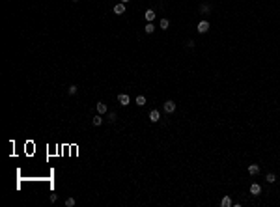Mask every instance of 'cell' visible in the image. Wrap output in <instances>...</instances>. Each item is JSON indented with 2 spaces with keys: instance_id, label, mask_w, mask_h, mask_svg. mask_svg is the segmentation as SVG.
I'll return each mask as SVG.
<instances>
[{
  "instance_id": "obj_1",
  "label": "cell",
  "mask_w": 280,
  "mask_h": 207,
  "mask_svg": "<svg viewBox=\"0 0 280 207\" xmlns=\"http://www.w3.org/2000/svg\"><path fill=\"white\" fill-rule=\"evenodd\" d=\"M164 112H166V114H174L176 112V103L174 101H166V103H164Z\"/></svg>"
},
{
  "instance_id": "obj_2",
  "label": "cell",
  "mask_w": 280,
  "mask_h": 207,
  "mask_svg": "<svg viewBox=\"0 0 280 207\" xmlns=\"http://www.w3.org/2000/svg\"><path fill=\"white\" fill-rule=\"evenodd\" d=\"M129 101H131V99H129V95H127V93H120V95H118V103H120L121 106H127V105H129Z\"/></svg>"
},
{
  "instance_id": "obj_3",
  "label": "cell",
  "mask_w": 280,
  "mask_h": 207,
  "mask_svg": "<svg viewBox=\"0 0 280 207\" xmlns=\"http://www.w3.org/2000/svg\"><path fill=\"white\" fill-rule=\"evenodd\" d=\"M159 119H161L159 110H151V112H149V121H151V123H157Z\"/></svg>"
},
{
  "instance_id": "obj_4",
  "label": "cell",
  "mask_w": 280,
  "mask_h": 207,
  "mask_svg": "<svg viewBox=\"0 0 280 207\" xmlns=\"http://www.w3.org/2000/svg\"><path fill=\"white\" fill-rule=\"evenodd\" d=\"M260 192H262V187H260L258 183H252V185H250V194H252V196H258Z\"/></svg>"
},
{
  "instance_id": "obj_5",
  "label": "cell",
  "mask_w": 280,
  "mask_h": 207,
  "mask_svg": "<svg viewBox=\"0 0 280 207\" xmlns=\"http://www.w3.org/2000/svg\"><path fill=\"white\" fill-rule=\"evenodd\" d=\"M114 13H116V15H121V13H125V4H123V2L116 4V6H114Z\"/></svg>"
},
{
  "instance_id": "obj_6",
  "label": "cell",
  "mask_w": 280,
  "mask_h": 207,
  "mask_svg": "<svg viewBox=\"0 0 280 207\" xmlns=\"http://www.w3.org/2000/svg\"><path fill=\"white\" fill-rule=\"evenodd\" d=\"M207 30H209V22H207V21H202L198 25V32H200V34H206Z\"/></svg>"
},
{
  "instance_id": "obj_7",
  "label": "cell",
  "mask_w": 280,
  "mask_h": 207,
  "mask_svg": "<svg viewBox=\"0 0 280 207\" xmlns=\"http://www.w3.org/2000/svg\"><path fill=\"white\" fill-rule=\"evenodd\" d=\"M95 108H97V114H106V112H108V108H106V105H105V103H97V105H95Z\"/></svg>"
},
{
  "instance_id": "obj_8",
  "label": "cell",
  "mask_w": 280,
  "mask_h": 207,
  "mask_svg": "<svg viewBox=\"0 0 280 207\" xmlns=\"http://www.w3.org/2000/svg\"><path fill=\"white\" fill-rule=\"evenodd\" d=\"M248 174H250V176H258V174H260V166L258 164H248Z\"/></svg>"
},
{
  "instance_id": "obj_9",
  "label": "cell",
  "mask_w": 280,
  "mask_h": 207,
  "mask_svg": "<svg viewBox=\"0 0 280 207\" xmlns=\"http://www.w3.org/2000/svg\"><path fill=\"white\" fill-rule=\"evenodd\" d=\"M144 17H146V21H148V22H151V21H155V17H157V15H155V11H153V10H148V11H146V15H144Z\"/></svg>"
},
{
  "instance_id": "obj_10",
  "label": "cell",
  "mask_w": 280,
  "mask_h": 207,
  "mask_svg": "<svg viewBox=\"0 0 280 207\" xmlns=\"http://www.w3.org/2000/svg\"><path fill=\"white\" fill-rule=\"evenodd\" d=\"M92 123H93L95 127H99L101 123H103V114H97V116H93V118H92Z\"/></svg>"
},
{
  "instance_id": "obj_11",
  "label": "cell",
  "mask_w": 280,
  "mask_h": 207,
  "mask_svg": "<svg viewBox=\"0 0 280 207\" xmlns=\"http://www.w3.org/2000/svg\"><path fill=\"white\" fill-rule=\"evenodd\" d=\"M220 205H222V207H232V205H234V204H232V198L230 196H224L222 200H220Z\"/></svg>"
},
{
  "instance_id": "obj_12",
  "label": "cell",
  "mask_w": 280,
  "mask_h": 207,
  "mask_svg": "<svg viewBox=\"0 0 280 207\" xmlns=\"http://www.w3.org/2000/svg\"><path fill=\"white\" fill-rule=\"evenodd\" d=\"M144 30H146V34H153V32H155V26H153L151 22H148V25H146V28H144Z\"/></svg>"
},
{
  "instance_id": "obj_13",
  "label": "cell",
  "mask_w": 280,
  "mask_h": 207,
  "mask_svg": "<svg viewBox=\"0 0 280 207\" xmlns=\"http://www.w3.org/2000/svg\"><path fill=\"white\" fill-rule=\"evenodd\" d=\"M136 105H138V106L146 105V97H144V95H138V97H136Z\"/></svg>"
},
{
  "instance_id": "obj_14",
  "label": "cell",
  "mask_w": 280,
  "mask_h": 207,
  "mask_svg": "<svg viewBox=\"0 0 280 207\" xmlns=\"http://www.w3.org/2000/svg\"><path fill=\"white\" fill-rule=\"evenodd\" d=\"M265 179H267V183H275V181H277V176L271 172V174H267V176H265Z\"/></svg>"
},
{
  "instance_id": "obj_15",
  "label": "cell",
  "mask_w": 280,
  "mask_h": 207,
  "mask_svg": "<svg viewBox=\"0 0 280 207\" xmlns=\"http://www.w3.org/2000/svg\"><path fill=\"white\" fill-rule=\"evenodd\" d=\"M75 204H77V200H75V198H67V200H65V205H67V207H73Z\"/></svg>"
},
{
  "instance_id": "obj_16",
  "label": "cell",
  "mask_w": 280,
  "mask_h": 207,
  "mask_svg": "<svg viewBox=\"0 0 280 207\" xmlns=\"http://www.w3.org/2000/svg\"><path fill=\"white\" fill-rule=\"evenodd\" d=\"M168 25H170V22H168V19H161V28H163V30H166Z\"/></svg>"
},
{
  "instance_id": "obj_17",
  "label": "cell",
  "mask_w": 280,
  "mask_h": 207,
  "mask_svg": "<svg viewBox=\"0 0 280 207\" xmlns=\"http://www.w3.org/2000/svg\"><path fill=\"white\" fill-rule=\"evenodd\" d=\"M67 93H69V95H75V93H77V86L71 84V86H69V90H67Z\"/></svg>"
},
{
  "instance_id": "obj_18",
  "label": "cell",
  "mask_w": 280,
  "mask_h": 207,
  "mask_svg": "<svg viewBox=\"0 0 280 207\" xmlns=\"http://www.w3.org/2000/svg\"><path fill=\"white\" fill-rule=\"evenodd\" d=\"M209 10H211V7L207 6V4H202V6H200V11H202V13H204V11H209Z\"/></svg>"
},
{
  "instance_id": "obj_19",
  "label": "cell",
  "mask_w": 280,
  "mask_h": 207,
  "mask_svg": "<svg viewBox=\"0 0 280 207\" xmlns=\"http://www.w3.org/2000/svg\"><path fill=\"white\" fill-rule=\"evenodd\" d=\"M108 121H116V114L114 112H108Z\"/></svg>"
},
{
  "instance_id": "obj_20",
  "label": "cell",
  "mask_w": 280,
  "mask_h": 207,
  "mask_svg": "<svg viewBox=\"0 0 280 207\" xmlns=\"http://www.w3.org/2000/svg\"><path fill=\"white\" fill-rule=\"evenodd\" d=\"M49 200H50V204H54V202L58 200V194H50V198H49Z\"/></svg>"
},
{
  "instance_id": "obj_21",
  "label": "cell",
  "mask_w": 280,
  "mask_h": 207,
  "mask_svg": "<svg viewBox=\"0 0 280 207\" xmlns=\"http://www.w3.org/2000/svg\"><path fill=\"white\" fill-rule=\"evenodd\" d=\"M121 2H123V4H127V2H131V0H121Z\"/></svg>"
},
{
  "instance_id": "obj_22",
  "label": "cell",
  "mask_w": 280,
  "mask_h": 207,
  "mask_svg": "<svg viewBox=\"0 0 280 207\" xmlns=\"http://www.w3.org/2000/svg\"><path fill=\"white\" fill-rule=\"evenodd\" d=\"M71 2H78V0H71Z\"/></svg>"
}]
</instances>
